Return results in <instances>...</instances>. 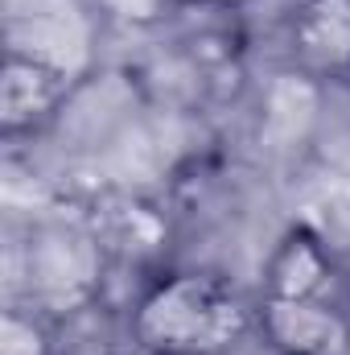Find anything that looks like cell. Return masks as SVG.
Listing matches in <instances>:
<instances>
[{
	"label": "cell",
	"instance_id": "6da1fadb",
	"mask_svg": "<svg viewBox=\"0 0 350 355\" xmlns=\"http://www.w3.org/2000/svg\"><path fill=\"white\" fill-rule=\"evenodd\" d=\"M256 331V306L219 272L157 277L132 306V339L145 355H227Z\"/></svg>",
	"mask_w": 350,
	"mask_h": 355
},
{
	"label": "cell",
	"instance_id": "7a4b0ae2",
	"mask_svg": "<svg viewBox=\"0 0 350 355\" xmlns=\"http://www.w3.org/2000/svg\"><path fill=\"white\" fill-rule=\"evenodd\" d=\"M66 99H71V71L58 58H50L33 46L4 50V67H0V132H4V141L37 137L46 124H54L62 116Z\"/></svg>",
	"mask_w": 350,
	"mask_h": 355
},
{
	"label": "cell",
	"instance_id": "3957f363",
	"mask_svg": "<svg viewBox=\"0 0 350 355\" xmlns=\"http://www.w3.org/2000/svg\"><path fill=\"white\" fill-rule=\"evenodd\" d=\"M256 331L276 355H350V310L330 306L326 297H260Z\"/></svg>",
	"mask_w": 350,
	"mask_h": 355
},
{
	"label": "cell",
	"instance_id": "277c9868",
	"mask_svg": "<svg viewBox=\"0 0 350 355\" xmlns=\"http://www.w3.org/2000/svg\"><path fill=\"white\" fill-rule=\"evenodd\" d=\"M334 281V257L330 244L305 227L293 223L268 252L260 272V297H284V302H305V297H326Z\"/></svg>",
	"mask_w": 350,
	"mask_h": 355
},
{
	"label": "cell",
	"instance_id": "5b68a950",
	"mask_svg": "<svg viewBox=\"0 0 350 355\" xmlns=\"http://www.w3.org/2000/svg\"><path fill=\"white\" fill-rule=\"evenodd\" d=\"M288 46L309 75L350 71V0H297L288 12Z\"/></svg>",
	"mask_w": 350,
	"mask_h": 355
},
{
	"label": "cell",
	"instance_id": "8992f818",
	"mask_svg": "<svg viewBox=\"0 0 350 355\" xmlns=\"http://www.w3.org/2000/svg\"><path fill=\"white\" fill-rule=\"evenodd\" d=\"M0 355H58L50 322L33 306H8L0 314Z\"/></svg>",
	"mask_w": 350,
	"mask_h": 355
},
{
	"label": "cell",
	"instance_id": "52a82bcc",
	"mask_svg": "<svg viewBox=\"0 0 350 355\" xmlns=\"http://www.w3.org/2000/svg\"><path fill=\"white\" fill-rule=\"evenodd\" d=\"M177 4H185V8H206V12H235V8H243L248 0H177Z\"/></svg>",
	"mask_w": 350,
	"mask_h": 355
}]
</instances>
